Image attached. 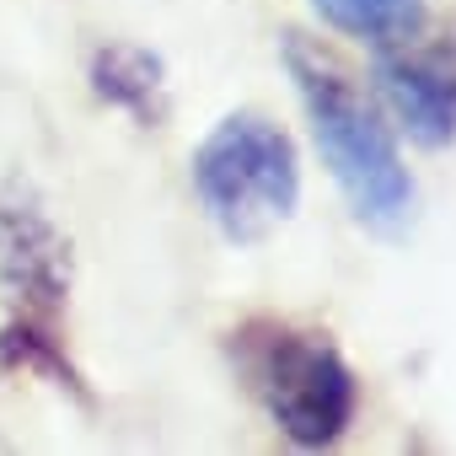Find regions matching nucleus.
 <instances>
[{
	"instance_id": "nucleus-1",
	"label": "nucleus",
	"mask_w": 456,
	"mask_h": 456,
	"mask_svg": "<svg viewBox=\"0 0 456 456\" xmlns=\"http://www.w3.org/2000/svg\"><path fill=\"white\" fill-rule=\"evenodd\" d=\"M285 65L312 118V140L354 220L370 232H403L413 215V177L397 156L392 129L381 124V108L349 81V70L333 54L312 49L301 33L285 38Z\"/></svg>"
},
{
	"instance_id": "nucleus-2",
	"label": "nucleus",
	"mask_w": 456,
	"mask_h": 456,
	"mask_svg": "<svg viewBox=\"0 0 456 456\" xmlns=\"http://www.w3.org/2000/svg\"><path fill=\"white\" fill-rule=\"evenodd\" d=\"M193 193L225 242L237 248L264 242L301 204L296 140L264 113L220 118L193 151Z\"/></svg>"
},
{
	"instance_id": "nucleus-3",
	"label": "nucleus",
	"mask_w": 456,
	"mask_h": 456,
	"mask_svg": "<svg viewBox=\"0 0 456 456\" xmlns=\"http://www.w3.org/2000/svg\"><path fill=\"white\" fill-rule=\"evenodd\" d=\"M237 360H242L253 397L269 408V419L280 424L285 440L317 451L349 429L354 370L344 365V354L328 338L296 333L280 322H253L237 333Z\"/></svg>"
},
{
	"instance_id": "nucleus-4",
	"label": "nucleus",
	"mask_w": 456,
	"mask_h": 456,
	"mask_svg": "<svg viewBox=\"0 0 456 456\" xmlns=\"http://www.w3.org/2000/svg\"><path fill=\"white\" fill-rule=\"evenodd\" d=\"M376 86L413 145L440 151L456 140V44L408 38L397 49H376Z\"/></svg>"
},
{
	"instance_id": "nucleus-5",
	"label": "nucleus",
	"mask_w": 456,
	"mask_h": 456,
	"mask_svg": "<svg viewBox=\"0 0 456 456\" xmlns=\"http://www.w3.org/2000/svg\"><path fill=\"white\" fill-rule=\"evenodd\" d=\"M0 285L28 312H54L70 290V242L22 188H0Z\"/></svg>"
},
{
	"instance_id": "nucleus-6",
	"label": "nucleus",
	"mask_w": 456,
	"mask_h": 456,
	"mask_svg": "<svg viewBox=\"0 0 456 456\" xmlns=\"http://www.w3.org/2000/svg\"><path fill=\"white\" fill-rule=\"evenodd\" d=\"M161 76H167L161 60L151 49H134V44H108L92 60V92L102 102L134 113L140 124H156L161 118V92H167Z\"/></svg>"
},
{
	"instance_id": "nucleus-7",
	"label": "nucleus",
	"mask_w": 456,
	"mask_h": 456,
	"mask_svg": "<svg viewBox=\"0 0 456 456\" xmlns=\"http://www.w3.org/2000/svg\"><path fill=\"white\" fill-rule=\"evenodd\" d=\"M312 6L328 28L370 49H397L424 28V0H312Z\"/></svg>"
},
{
	"instance_id": "nucleus-8",
	"label": "nucleus",
	"mask_w": 456,
	"mask_h": 456,
	"mask_svg": "<svg viewBox=\"0 0 456 456\" xmlns=\"http://www.w3.org/2000/svg\"><path fill=\"white\" fill-rule=\"evenodd\" d=\"M0 360H6V365H22V370H49V376H60L65 387H76V376H70V365L54 354L49 333H38L33 322H12L6 333H0Z\"/></svg>"
}]
</instances>
